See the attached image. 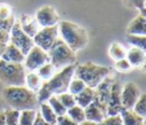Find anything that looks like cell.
Listing matches in <instances>:
<instances>
[{"instance_id":"37","label":"cell","mask_w":146,"mask_h":125,"mask_svg":"<svg viewBox=\"0 0 146 125\" xmlns=\"http://www.w3.org/2000/svg\"><path fill=\"white\" fill-rule=\"evenodd\" d=\"M55 125H79V124L75 123L72 118H70V117L65 114V115L57 116V119H56V124H55Z\"/></svg>"},{"instance_id":"14","label":"cell","mask_w":146,"mask_h":125,"mask_svg":"<svg viewBox=\"0 0 146 125\" xmlns=\"http://www.w3.org/2000/svg\"><path fill=\"white\" fill-rule=\"evenodd\" d=\"M1 60L10 63H23L25 60V55L11 42H8L1 54Z\"/></svg>"},{"instance_id":"19","label":"cell","mask_w":146,"mask_h":125,"mask_svg":"<svg viewBox=\"0 0 146 125\" xmlns=\"http://www.w3.org/2000/svg\"><path fill=\"white\" fill-rule=\"evenodd\" d=\"M120 116L122 125H145V117L137 115L132 109H122Z\"/></svg>"},{"instance_id":"25","label":"cell","mask_w":146,"mask_h":125,"mask_svg":"<svg viewBox=\"0 0 146 125\" xmlns=\"http://www.w3.org/2000/svg\"><path fill=\"white\" fill-rule=\"evenodd\" d=\"M36 111L35 109H26L22 110L19 112V119H18V125H33L35 120Z\"/></svg>"},{"instance_id":"5","label":"cell","mask_w":146,"mask_h":125,"mask_svg":"<svg viewBox=\"0 0 146 125\" xmlns=\"http://www.w3.org/2000/svg\"><path fill=\"white\" fill-rule=\"evenodd\" d=\"M47 53L49 56V62L56 68V70L63 69L71 64H75L76 58L74 52L59 37Z\"/></svg>"},{"instance_id":"3","label":"cell","mask_w":146,"mask_h":125,"mask_svg":"<svg viewBox=\"0 0 146 125\" xmlns=\"http://www.w3.org/2000/svg\"><path fill=\"white\" fill-rule=\"evenodd\" d=\"M58 37L75 53L84 48L88 44L87 30L73 22L60 21L57 24Z\"/></svg>"},{"instance_id":"16","label":"cell","mask_w":146,"mask_h":125,"mask_svg":"<svg viewBox=\"0 0 146 125\" xmlns=\"http://www.w3.org/2000/svg\"><path fill=\"white\" fill-rule=\"evenodd\" d=\"M125 58L128 60V62L130 63L131 67L133 68H139L141 65L145 64V60H146V54L144 49H140L138 47H132L129 48L127 50V55Z\"/></svg>"},{"instance_id":"41","label":"cell","mask_w":146,"mask_h":125,"mask_svg":"<svg viewBox=\"0 0 146 125\" xmlns=\"http://www.w3.org/2000/svg\"><path fill=\"white\" fill-rule=\"evenodd\" d=\"M0 125H6V120H5V114H3V111H0Z\"/></svg>"},{"instance_id":"30","label":"cell","mask_w":146,"mask_h":125,"mask_svg":"<svg viewBox=\"0 0 146 125\" xmlns=\"http://www.w3.org/2000/svg\"><path fill=\"white\" fill-rule=\"evenodd\" d=\"M87 87V85L81 80V79H79V78H72L71 79V81H70V84H68V88H67V92L68 93H71L72 95H76V94H79L82 89H84Z\"/></svg>"},{"instance_id":"11","label":"cell","mask_w":146,"mask_h":125,"mask_svg":"<svg viewBox=\"0 0 146 125\" xmlns=\"http://www.w3.org/2000/svg\"><path fill=\"white\" fill-rule=\"evenodd\" d=\"M113 79H111L108 76L96 87L94 88V102L100 107V109L107 115L106 112V108H107V102H108V97H110V93H111V86H112Z\"/></svg>"},{"instance_id":"12","label":"cell","mask_w":146,"mask_h":125,"mask_svg":"<svg viewBox=\"0 0 146 125\" xmlns=\"http://www.w3.org/2000/svg\"><path fill=\"white\" fill-rule=\"evenodd\" d=\"M35 19L40 28H46L57 25L59 22V16L55 8H52L51 6H42L36 10Z\"/></svg>"},{"instance_id":"33","label":"cell","mask_w":146,"mask_h":125,"mask_svg":"<svg viewBox=\"0 0 146 125\" xmlns=\"http://www.w3.org/2000/svg\"><path fill=\"white\" fill-rule=\"evenodd\" d=\"M124 5L130 8H136L140 11V14L145 15V0H123Z\"/></svg>"},{"instance_id":"42","label":"cell","mask_w":146,"mask_h":125,"mask_svg":"<svg viewBox=\"0 0 146 125\" xmlns=\"http://www.w3.org/2000/svg\"><path fill=\"white\" fill-rule=\"evenodd\" d=\"M79 125H97V123H94V122H90V120H83V122H81Z\"/></svg>"},{"instance_id":"43","label":"cell","mask_w":146,"mask_h":125,"mask_svg":"<svg viewBox=\"0 0 146 125\" xmlns=\"http://www.w3.org/2000/svg\"><path fill=\"white\" fill-rule=\"evenodd\" d=\"M5 47H6L5 44H0V58H1V54H2V52H3V49H5Z\"/></svg>"},{"instance_id":"40","label":"cell","mask_w":146,"mask_h":125,"mask_svg":"<svg viewBox=\"0 0 146 125\" xmlns=\"http://www.w3.org/2000/svg\"><path fill=\"white\" fill-rule=\"evenodd\" d=\"M33 125H49L48 123H46L43 119H42V117L40 116V114L39 112H36V116H35V120H34V124Z\"/></svg>"},{"instance_id":"27","label":"cell","mask_w":146,"mask_h":125,"mask_svg":"<svg viewBox=\"0 0 146 125\" xmlns=\"http://www.w3.org/2000/svg\"><path fill=\"white\" fill-rule=\"evenodd\" d=\"M127 40L132 47L146 49V36L141 34H127Z\"/></svg>"},{"instance_id":"38","label":"cell","mask_w":146,"mask_h":125,"mask_svg":"<svg viewBox=\"0 0 146 125\" xmlns=\"http://www.w3.org/2000/svg\"><path fill=\"white\" fill-rule=\"evenodd\" d=\"M13 9L7 3H0V18H8L13 16Z\"/></svg>"},{"instance_id":"32","label":"cell","mask_w":146,"mask_h":125,"mask_svg":"<svg viewBox=\"0 0 146 125\" xmlns=\"http://www.w3.org/2000/svg\"><path fill=\"white\" fill-rule=\"evenodd\" d=\"M57 97H58V100L62 102V104L66 108V110H67L68 108L73 107L74 104H76L74 95H72V94H71V93H68V92L60 93V94H58V95H57Z\"/></svg>"},{"instance_id":"29","label":"cell","mask_w":146,"mask_h":125,"mask_svg":"<svg viewBox=\"0 0 146 125\" xmlns=\"http://www.w3.org/2000/svg\"><path fill=\"white\" fill-rule=\"evenodd\" d=\"M19 112H21L19 110H16L13 108H7L6 110H3L6 125H18Z\"/></svg>"},{"instance_id":"13","label":"cell","mask_w":146,"mask_h":125,"mask_svg":"<svg viewBox=\"0 0 146 125\" xmlns=\"http://www.w3.org/2000/svg\"><path fill=\"white\" fill-rule=\"evenodd\" d=\"M121 84L119 81H114L112 83L111 86V93H110V97H108V102H107V108H106V112L107 116H113V115H119L121 112L122 108V103H121Z\"/></svg>"},{"instance_id":"26","label":"cell","mask_w":146,"mask_h":125,"mask_svg":"<svg viewBox=\"0 0 146 125\" xmlns=\"http://www.w3.org/2000/svg\"><path fill=\"white\" fill-rule=\"evenodd\" d=\"M108 53H110V56L114 60V61H117L120 58H124L125 55H127V49L119 42H112L111 46H110V49H108Z\"/></svg>"},{"instance_id":"10","label":"cell","mask_w":146,"mask_h":125,"mask_svg":"<svg viewBox=\"0 0 146 125\" xmlns=\"http://www.w3.org/2000/svg\"><path fill=\"white\" fill-rule=\"evenodd\" d=\"M141 92L137 84L133 81H128L121 87V103L123 109H132L137 100L139 99Z\"/></svg>"},{"instance_id":"21","label":"cell","mask_w":146,"mask_h":125,"mask_svg":"<svg viewBox=\"0 0 146 125\" xmlns=\"http://www.w3.org/2000/svg\"><path fill=\"white\" fill-rule=\"evenodd\" d=\"M42 79L39 77V75L36 73V71H30L26 72L25 75V84L24 86H26L29 89L33 91V92H38L42 85Z\"/></svg>"},{"instance_id":"28","label":"cell","mask_w":146,"mask_h":125,"mask_svg":"<svg viewBox=\"0 0 146 125\" xmlns=\"http://www.w3.org/2000/svg\"><path fill=\"white\" fill-rule=\"evenodd\" d=\"M48 104L51 107V109L55 111V114L57 116H60V115H65L66 114V108L62 104V102L58 100L57 95H51L48 100H47Z\"/></svg>"},{"instance_id":"31","label":"cell","mask_w":146,"mask_h":125,"mask_svg":"<svg viewBox=\"0 0 146 125\" xmlns=\"http://www.w3.org/2000/svg\"><path fill=\"white\" fill-rule=\"evenodd\" d=\"M132 110L137 115H139L141 117H145L146 116V94H144V93L140 94L139 99L137 100V102L132 107Z\"/></svg>"},{"instance_id":"9","label":"cell","mask_w":146,"mask_h":125,"mask_svg":"<svg viewBox=\"0 0 146 125\" xmlns=\"http://www.w3.org/2000/svg\"><path fill=\"white\" fill-rule=\"evenodd\" d=\"M47 62H49L48 53L34 45L30 49V52L25 55V60H24L23 64H24L25 69H27L30 71H35L36 69H39L41 65H43Z\"/></svg>"},{"instance_id":"20","label":"cell","mask_w":146,"mask_h":125,"mask_svg":"<svg viewBox=\"0 0 146 125\" xmlns=\"http://www.w3.org/2000/svg\"><path fill=\"white\" fill-rule=\"evenodd\" d=\"M94 88L91 87H86L84 89H82L79 94H76L75 97V102L78 106H80L81 108H86L87 106H89L92 101H94Z\"/></svg>"},{"instance_id":"2","label":"cell","mask_w":146,"mask_h":125,"mask_svg":"<svg viewBox=\"0 0 146 125\" xmlns=\"http://www.w3.org/2000/svg\"><path fill=\"white\" fill-rule=\"evenodd\" d=\"M2 99L9 108L16 110L35 109L39 104L36 93L26 86H6L2 91Z\"/></svg>"},{"instance_id":"15","label":"cell","mask_w":146,"mask_h":125,"mask_svg":"<svg viewBox=\"0 0 146 125\" xmlns=\"http://www.w3.org/2000/svg\"><path fill=\"white\" fill-rule=\"evenodd\" d=\"M21 29L27 34L30 36L31 38H33L35 36V33L39 31L40 29V25L38 24L35 17L33 16H30V15H26V14H22L19 16V19L17 21Z\"/></svg>"},{"instance_id":"34","label":"cell","mask_w":146,"mask_h":125,"mask_svg":"<svg viewBox=\"0 0 146 125\" xmlns=\"http://www.w3.org/2000/svg\"><path fill=\"white\" fill-rule=\"evenodd\" d=\"M97 125H122V119H121L120 114L119 115H113V116H106Z\"/></svg>"},{"instance_id":"6","label":"cell","mask_w":146,"mask_h":125,"mask_svg":"<svg viewBox=\"0 0 146 125\" xmlns=\"http://www.w3.org/2000/svg\"><path fill=\"white\" fill-rule=\"evenodd\" d=\"M26 69L23 63H10L0 58V81L6 86H23Z\"/></svg>"},{"instance_id":"23","label":"cell","mask_w":146,"mask_h":125,"mask_svg":"<svg viewBox=\"0 0 146 125\" xmlns=\"http://www.w3.org/2000/svg\"><path fill=\"white\" fill-rule=\"evenodd\" d=\"M35 71L39 75V77L42 79V81H47L56 73V68L50 62H47L43 65H41L39 69H36Z\"/></svg>"},{"instance_id":"22","label":"cell","mask_w":146,"mask_h":125,"mask_svg":"<svg viewBox=\"0 0 146 125\" xmlns=\"http://www.w3.org/2000/svg\"><path fill=\"white\" fill-rule=\"evenodd\" d=\"M39 106H40L39 114L42 117V119L46 123H48L49 125H55L56 124V119H57V115L51 109V107L48 104V102H41V103H39Z\"/></svg>"},{"instance_id":"17","label":"cell","mask_w":146,"mask_h":125,"mask_svg":"<svg viewBox=\"0 0 146 125\" xmlns=\"http://www.w3.org/2000/svg\"><path fill=\"white\" fill-rule=\"evenodd\" d=\"M128 34L146 36V17L144 14H138L127 26Z\"/></svg>"},{"instance_id":"4","label":"cell","mask_w":146,"mask_h":125,"mask_svg":"<svg viewBox=\"0 0 146 125\" xmlns=\"http://www.w3.org/2000/svg\"><path fill=\"white\" fill-rule=\"evenodd\" d=\"M108 75L110 69L107 67L98 65L92 62L75 64L74 69V77L81 79L88 87L91 88H96Z\"/></svg>"},{"instance_id":"7","label":"cell","mask_w":146,"mask_h":125,"mask_svg":"<svg viewBox=\"0 0 146 125\" xmlns=\"http://www.w3.org/2000/svg\"><path fill=\"white\" fill-rule=\"evenodd\" d=\"M9 41L13 45H15L24 55H26L30 52V49L34 46L33 39L21 29L17 21H15V23L9 32Z\"/></svg>"},{"instance_id":"39","label":"cell","mask_w":146,"mask_h":125,"mask_svg":"<svg viewBox=\"0 0 146 125\" xmlns=\"http://www.w3.org/2000/svg\"><path fill=\"white\" fill-rule=\"evenodd\" d=\"M9 42V32H6L3 30H0V44L7 45Z\"/></svg>"},{"instance_id":"24","label":"cell","mask_w":146,"mask_h":125,"mask_svg":"<svg viewBox=\"0 0 146 125\" xmlns=\"http://www.w3.org/2000/svg\"><path fill=\"white\" fill-rule=\"evenodd\" d=\"M66 115H67L70 118H72V119H73L75 123H78V124H80L81 122L86 120V117H84V109L81 108V107L78 106V104H74L73 107L68 108V109L66 110Z\"/></svg>"},{"instance_id":"8","label":"cell","mask_w":146,"mask_h":125,"mask_svg":"<svg viewBox=\"0 0 146 125\" xmlns=\"http://www.w3.org/2000/svg\"><path fill=\"white\" fill-rule=\"evenodd\" d=\"M57 38H58V26L54 25V26L40 28L32 39L35 46L48 52L50 47L54 45V42L57 40Z\"/></svg>"},{"instance_id":"35","label":"cell","mask_w":146,"mask_h":125,"mask_svg":"<svg viewBox=\"0 0 146 125\" xmlns=\"http://www.w3.org/2000/svg\"><path fill=\"white\" fill-rule=\"evenodd\" d=\"M114 68H115L117 71H120V72H127V71H129L132 67L130 65V63L128 62V60L124 57V58H120V60L115 61Z\"/></svg>"},{"instance_id":"18","label":"cell","mask_w":146,"mask_h":125,"mask_svg":"<svg viewBox=\"0 0 146 125\" xmlns=\"http://www.w3.org/2000/svg\"><path fill=\"white\" fill-rule=\"evenodd\" d=\"M84 109V117L87 120H90V122H94V123H100L107 115L100 109V107H98L94 101L87 106Z\"/></svg>"},{"instance_id":"1","label":"cell","mask_w":146,"mask_h":125,"mask_svg":"<svg viewBox=\"0 0 146 125\" xmlns=\"http://www.w3.org/2000/svg\"><path fill=\"white\" fill-rule=\"evenodd\" d=\"M75 64L67 65L63 69H59L49 80L43 81L40 89L36 92L38 102H47L51 95H58L60 93L67 92L68 84L74 76Z\"/></svg>"},{"instance_id":"36","label":"cell","mask_w":146,"mask_h":125,"mask_svg":"<svg viewBox=\"0 0 146 125\" xmlns=\"http://www.w3.org/2000/svg\"><path fill=\"white\" fill-rule=\"evenodd\" d=\"M15 23V16H10L8 18H0V30H3L6 32H10L13 25Z\"/></svg>"}]
</instances>
